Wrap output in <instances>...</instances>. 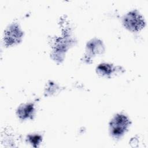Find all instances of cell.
I'll return each mask as SVG.
<instances>
[{"label": "cell", "instance_id": "obj_1", "mask_svg": "<svg viewBox=\"0 0 148 148\" xmlns=\"http://www.w3.org/2000/svg\"><path fill=\"white\" fill-rule=\"evenodd\" d=\"M129 125L130 120L125 116L116 114L110 123V134L114 138H119L124 134Z\"/></svg>", "mask_w": 148, "mask_h": 148}, {"label": "cell", "instance_id": "obj_2", "mask_svg": "<svg viewBox=\"0 0 148 148\" xmlns=\"http://www.w3.org/2000/svg\"><path fill=\"white\" fill-rule=\"evenodd\" d=\"M124 25L133 32L139 31L145 25V21L142 17L137 11H132L128 13L123 18Z\"/></svg>", "mask_w": 148, "mask_h": 148}, {"label": "cell", "instance_id": "obj_3", "mask_svg": "<svg viewBox=\"0 0 148 148\" xmlns=\"http://www.w3.org/2000/svg\"><path fill=\"white\" fill-rule=\"evenodd\" d=\"M23 35L18 25L16 24H11L6 29L4 40L7 46H10L18 43Z\"/></svg>", "mask_w": 148, "mask_h": 148}, {"label": "cell", "instance_id": "obj_4", "mask_svg": "<svg viewBox=\"0 0 148 148\" xmlns=\"http://www.w3.org/2000/svg\"><path fill=\"white\" fill-rule=\"evenodd\" d=\"M104 50L102 42L98 39H93L87 45V51L90 55L101 54Z\"/></svg>", "mask_w": 148, "mask_h": 148}, {"label": "cell", "instance_id": "obj_5", "mask_svg": "<svg viewBox=\"0 0 148 148\" xmlns=\"http://www.w3.org/2000/svg\"><path fill=\"white\" fill-rule=\"evenodd\" d=\"M34 112V107L33 104L28 103L20 106L17 110V114L18 116L23 120L29 118Z\"/></svg>", "mask_w": 148, "mask_h": 148}, {"label": "cell", "instance_id": "obj_6", "mask_svg": "<svg viewBox=\"0 0 148 148\" xmlns=\"http://www.w3.org/2000/svg\"><path fill=\"white\" fill-rule=\"evenodd\" d=\"M113 67L108 64H101L97 68V72L101 76H108L113 72Z\"/></svg>", "mask_w": 148, "mask_h": 148}, {"label": "cell", "instance_id": "obj_7", "mask_svg": "<svg viewBox=\"0 0 148 148\" xmlns=\"http://www.w3.org/2000/svg\"><path fill=\"white\" fill-rule=\"evenodd\" d=\"M28 139L30 143L33 145L34 146L36 147L37 145L39 144L42 140V138L39 135H29Z\"/></svg>", "mask_w": 148, "mask_h": 148}]
</instances>
